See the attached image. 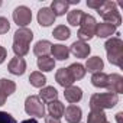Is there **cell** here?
Returning <instances> with one entry per match:
<instances>
[{
  "instance_id": "1",
  "label": "cell",
  "mask_w": 123,
  "mask_h": 123,
  "mask_svg": "<svg viewBox=\"0 0 123 123\" xmlns=\"http://www.w3.org/2000/svg\"><path fill=\"white\" fill-rule=\"evenodd\" d=\"M33 39V33L31 29L28 28H19L15 32L13 36V52L16 54V56L23 58L25 55H28L29 52V45Z\"/></svg>"
},
{
  "instance_id": "2",
  "label": "cell",
  "mask_w": 123,
  "mask_h": 123,
  "mask_svg": "<svg viewBox=\"0 0 123 123\" xmlns=\"http://www.w3.org/2000/svg\"><path fill=\"white\" fill-rule=\"evenodd\" d=\"M104 46H106L109 62L113 65L122 67L123 65V42H122V39L117 36L110 38Z\"/></svg>"
},
{
  "instance_id": "3",
  "label": "cell",
  "mask_w": 123,
  "mask_h": 123,
  "mask_svg": "<svg viewBox=\"0 0 123 123\" xmlns=\"http://www.w3.org/2000/svg\"><path fill=\"white\" fill-rule=\"evenodd\" d=\"M119 103V96L113 93H96L90 98V109L91 110H104L113 109Z\"/></svg>"
},
{
  "instance_id": "4",
  "label": "cell",
  "mask_w": 123,
  "mask_h": 123,
  "mask_svg": "<svg viewBox=\"0 0 123 123\" xmlns=\"http://www.w3.org/2000/svg\"><path fill=\"white\" fill-rule=\"evenodd\" d=\"M98 15L104 19L106 23H111L113 26H120L122 23V16L117 10V3L116 2H104L103 6L97 10Z\"/></svg>"
},
{
  "instance_id": "5",
  "label": "cell",
  "mask_w": 123,
  "mask_h": 123,
  "mask_svg": "<svg viewBox=\"0 0 123 123\" xmlns=\"http://www.w3.org/2000/svg\"><path fill=\"white\" fill-rule=\"evenodd\" d=\"M96 26H97V22L94 19V16L91 15H87L84 13L81 22H80V29H78V38L81 42H87L90 41L94 35H96Z\"/></svg>"
},
{
  "instance_id": "6",
  "label": "cell",
  "mask_w": 123,
  "mask_h": 123,
  "mask_svg": "<svg viewBox=\"0 0 123 123\" xmlns=\"http://www.w3.org/2000/svg\"><path fill=\"white\" fill-rule=\"evenodd\" d=\"M25 111L29 116L35 117H42L45 116V104L38 96H29L25 101Z\"/></svg>"
},
{
  "instance_id": "7",
  "label": "cell",
  "mask_w": 123,
  "mask_h": 123,
  "mask_svg": "<svg viewBox=\"0 0 123 123\" xmlns=\"http://www.w3.org/2000/svg\"><path fill=\"white\" fill-rule=\"evenodd\" d=\"M13 20H15V23L18 26L26 28L31 23V20H32V12H31V9L26 7V6L16 7L15 12H13Z\"/></svg>"
},
{
  "instance_id": "8",
  "label": "cell",
  "mask_w": 123,
  "mask_h": 123,
  "mask_svg": "<svg viewBox=\"0 0 123 123\" xmlns=\"http://www.w3.org/2000/svg\"><path fill=\"white\" fill-rule=\"evenodd\" d=\"M106 88L109 90V93L113 94H122L123 93V77L120 74H111L107 78V86Z\"/></svg>"
},
{
  "instance_id": "9",
  "label": "cell",
  "mask_w": 123,
  "mask_h": 123,
  "mask_svg": "<svg viewBox=\"0 0 123 123\" xmlns=\"http://www.w3.org/2000/svg\"><path fill=\"white\" fill-rule=\"evenodd\" d=\"M7 70L13 75H23L25 71H26V61L23 58L15 56V58L10 59V62L7 65Z\"/></svg>"
},
{
  "instance_id": "10",
  "label": "cell",
  "mask_w": 123,
  "mask_h": 123,
  "mask_svg": "<svg viewBox=\"0 0 123 123\" xmlns=\"http://www.w3.org/2000/svg\"><path fill=\"white\" fill-rule=\"evenodd\" d=\"M55 80H56V83H58L61 87H64V88L71 87V86L74 84V78L71 77L68 68H59V70L56 71V74H55Z\"/></svg>"
},
{
  "instance_id": "11",
  "label": "cell",
  "mask_w": 123,
  "mask_h": 123,
  "mask_svg": "<svg viewBox=\"0 0 123 123\" xmlns=\"http://www.w3.org/2000/svg\"><path fill=\"white\" fill-rule=\"evenodd\" d=\"M75 58H87L88 56V54H90V46L86 43V42H81V41H77V42H74L71 46H70V49H68Z\"/></svg>"
},
{
  "instance_id": "12",
  "label": "cell",
  "mask_w": 123,
  "mask_h": 123,
  "mask_svg": "<svg viewBox=\"0 0 123 123\" xmlns=\"http://www.w3.org/2000/svg\"><path fill=\"white\" fill-rule=\"evenodd\" d=\"M55 15L52 13V10L49 7H42L39 12H38V22L41 26H51L54 22H55Z\"/></svg>"
},
{
  "instance_id": "13",
  "label": "cell",
  "mask_w": 123,
  "mask_h": 123,
  "mask_svg": "<svg viewBox=\"0 0 123 123\" xmlns=\"http://www.w3.org/2000/svg\"><path fill=\"white\" fill-rule=\"evenodd\" d=\"M64 97L68 103L71 104H75L78 103L81 98H83V90L77 86H71V87H67L65 91H64Z\"/></svg>"
},
{
  "instance_id": "14",
  "label": "cell",
  "mask_w": 123,
  "mask_h": 123,
  "mask_svg": "<svg viewBox=\"0 0 123 123\" xmlns=\"http://www.w3.org/2000/svg\"><path fill=\"white\" fill-rule=\"evenodd\" d=\"M64 114H65V120H67L68 123H80V122H81V114H83V111H81V109H80L78 106L70 104V106L65 109Z\"/></svg>"
},
{
  "instance_id": "15",
  "label": "cell",
  "mask_w": 123,
  "mask_h": 123,
  "mask_svg": "<svg viewBox=\"0 0 123 123\" xmlns=\"http://www.w3.org/2000/svg\"><path fill=\"white\" fill-rule=\"evenodd\" d=\"M51 54H52V58H54V59L65 61V59H68L70 51H68V48H67L65 45L56 43V45H52V46H51Z\"/></svg>"
},
{
  "instance_id": "16",
  "label": "cell",
  "mask_w": 123,
  "mask_h": 123,
  "mask_svg": "<svg viewBox=\"0 0 123 123\" xmlns=\"http://www.w3.org/2000/svg\"><path fill=\"white\" fill-rule=\"evenodd\" d=\"M68 7H70V3L67 0H54L51 3V10L55 16H64L67 12H68Z\"/></svg>"
},
{
  "instance_id": "17",
  "label": "cell",
  "mask_w": 123,
  "mask_h": 123,
  "mask_svg": "<svg viewBox=\"0 0 123 123\" xmlns=\"http://www.w3.org/2000/svg\"><path fill=\"white\" fill-rule=\"evenodd\" d=\"M116 33V26H113L111 23H97L96 26V35L98 38H107V36H111Z\"/></svg>"
},
{
  "instance_id": "18",
  "label": "cell",
  "mask_w": 123,
  "mask_h": 123,
  "mask_svg": "<svg viewBox=\"0 0 123 123\" xmlns=\"http://www.w3.org/2000/svg\"><path fill=\"white\" fill-rule=\"evenodd\" d=\"M48 111H49V116H52L55 119H59V117L64 116L65 106L61 103L59 100H54V101L48 103Z\"/></svg>"
},
{
  "instance_id": "19",
  "label": "cell",
  "mask_w": 123,
  "mask_h": 123,
  "mask_svg": "<svg viewBox=\"0 0 123 123\" xmlns=\"http://www.w3.org/2000/svg\"><path fill=\"white\" fill-rule=\"evenodd\" d=\"M104 67V62H103V59L100 56H91L87 59V62H86V70H88L90 73H100Z\"/></svg>"
},
{
  "instance_id": "20",
  "label": "cell",
  "mask_w": 123,
  "mask_h": 123,
  "mask_svg": "<svg viewBox=\"0 0 123 123\" xmlns=\"http://www.w3.org/2000/svg\"><path fill=\"white\" fill-rule=\"evenodd\" d=\"M51 46L52 43L49 41H38L33 46V54L36 56H46L51 52Z\"/></svg>"
},
{
  "instance_id": "21",
  "label": "cell",
  "mask_w": 123,
  "mask_h": 123,
  "mask_svg": "<svg viewBox=\"0 0 123 123\" xmlns=\"http://www.w3.org/2000/svg\"><path fill=\"white\" fill-rule=\"evenodd\" d=\"M38 97H39L41 100L46 101V103H51V101H54V100L58 98V91H56L54 87H42Z\"/></svg>"
},
{
  "instance_id": "22",
  "label": "cell",
  "mask_w": 123,
  "mask_h": 123,
  "mask_svg": "<svg viewBox=\"0 0 123 123\" xmlns=\"http://www.w3.org/2000/svg\"><path fill=\"white\" fill-rule=\"evenodd\" d=\"M68 71H70L71 77L74 78V81H78V80L84 78V75H86V73H87V70L84 68V65H83V64H78V62L71 64V65L68 67Z\"/></svg>"
},
{
  "instance_id": "23",
  "label": "cell",
  "mask_w": 123,
  "mask_h": 123,
  "mask_svg": "<svg viewBox=\"0 0 123 123\" xmlns=\"http://www.w3.org/2000/svg\"><path fill=\"white\" fill-rule=\"evenodd\" d=\"M16 91V84L9 78H0V93L5 94L6 97L12 96Z\"/></svg>"
},
{
  "instance_id": "24",
  "label": "cell",
  "mask_w": 123,
  "mask_h": 123,
  "mask_svg": "<svg viewBox=\"0 0 123 123\" xmlns=\"http://www.w3.org/2000/svg\"><path fill=\"white\" fill-rule=\"evenodd\" d=\"M54 67H55V59H54V58H51V56H48V55L38 58V68H39V70H42V71H45V73H49V71L54 70Z\"/></svg>"
},
{
  "instance_id": "25",
  "label": "cell",
  "mask_w": 123,
  "mask_h": 123,
  "mask_svg": "<svg viewBox=\"0 0 123 123\" xmlns=\"http://www.w3.org/2000/svg\"><path fill=\"white\" fill-rule=\"evenodd\" d=\"M29 83H31L33 87H36V88H42V87H45V84H46V77H45L41 71H33V73L29 75Z\"/></svg>"
},
{
  "instance_id": "26",
  "label": "cell",
  "mask_w": 123,
  "mask_h": 123,
  "mask_svg": "<svg viewBox=\"0 0 123 123\" xmlns=\"http://www.w3.org/2000/svg\"><path fill=\"white\" fill-rule=\"evenodd\" d=\"M107 78H109V75H107L106 73H103V71L94 73L93 77H91V84H93L94 87H97V88H106V86H107Z\"/></svg>"
},
{
  "instance_id": "27",
  "label": "cell",
  "mask_w": 123,
  "mask_h": 123,
  "mask_svg": "<svg viewBox=\"0 0 123 123\" xmlns=\"http://www.w3.org/2000/svg\"><path fill=\"white\" fill-rule=\"evenodd\" d=\"M83 16H84V12H83V10H80V9H74V10L68 12V15H67V20H68V23H70L71 26H80V22H81Z\"/></svg>"
},
{
  "instance_id": "28",
  "label": "cell",
  "mask_w": 123,
  "mask_h": 123,
  "mask_svg": "<svg viewBox=\"0 0 123 123\" xmlns=\"http://www.w3.org/2000/svg\"><path fill=\"white\" fill-rule=\"evenodd\" d=\"M106 114L103 110H91L87 117V123H106Z\"/></svg>"
},
{
  "instance_id": "29",
  "label": "cell",
  "mask_w": 123,
  "mask_h": 123,
  "mask_svg": "<svg viewBox=\"0 0 123 123\" xmlns=\"http://www.w3.org/2000/svg\"><path fill=\"white\" fill-rule=\"evenodd\" d=\"M52 35H54V38L58 39V41H67V39L70 38L71 32H70V29H68L65 25H59V26H56V28L54 29Z\"/></svg>"
},
{
  "instance_id": "30",
  "label": "cell",
  "mask_w": 123,
  "mask_h": 123,
  "mask_svg": "<svg viewBox=\"0 0 123 123\" xmlns=\"http://www.w3.org/2000/svg\"><path fill=\"white\" fill-rule=\"evenodd\" d=\"M0 123H18L16 119L7 113V111H0Z\"/></svg>"
},
{
  "instance_id": "31",
  "label": "cell",
  "mask_w": 123,
  "mask_h": 123,
  "mask_svg": "<svg viewBox=\"0 0 123 123\" xmlns=\"http://www.w3.org/2000/svg\"><path fill=\"white\" fill-rule=\"evenodd\" d=\"M10 29V23L6 18L3 16H0V35H3V33H7Z\"/></svg>"
},
{
  "instance_id": "32",
  "label": "cell",
  "mask_w": 123,
  "mask_h": 123,
  "mask_svg": "<svg viewBox=\"0 0 123 123\" xmlns=\"http://www.w3.org/2000/svg\"><path fill=\"white\" fill-rule=\"evenodd\" d=\"M103 3H104L103 0H87V6L91 9H96V10H98L103 6Z\"/></svg>"
},
{
  "instance_id": "33",
  "label": "cell",
  "mask_w": 123,
  "mask_h": 123,
  "mask_svg": "<svg viewBox=\"0 0 123 123\" xmlns=\"http://www.w3.org/2000/svg\"><path fill=\"white\" fill-rule=\"evenodd\" d=\"M6 58H7V51H6V48L0 46V64H3Z\"/></svg>"
},
{
  "instance_id": "34",
  "label": "cell",
  "mask_w": 123,
  "mask_h": 123,
  "mask_svg": "<svg viewBox=\"0 0 123 123\" xmlns=\"http://www.w3.org/2000/svg\"><path fill=\"white\" fill-rule=\"evenodd\" d=\"M45 123H61V120L59 119H55L52 116H46L45 117Z\"/></svg>"
},
{
  "instance_id": "35",
  "label": "cell",
  "mask_w": 123,
  "mask_h": 123,
  "mask_svg": "<svg viewBox=\"0 0 123 123\" xmlns=\"http://www.w3.org/2000/svg\"><path fill=\"white\" fill-rule=\"evenodd\" d=\"M6 98H7V97H6L5 94H2V93H0V106H3V104L6 103Z\"/></svg>"
},
{
  "instance_id": "36",
  "label": "cell",
  "mask_w": 123,
  "mask_h": 123,
  "mask_svg": "<svg viewBox=\"0 0 123 123\" xmlns=\"http://www.w3.org/2000/svg\"><path fill=\"white\" fill-rule=\"evenodd\" d=\"M20 123H39L36 119H26V120H23V122H20Z\"/></svg>"
},
{
  "instance_id": "37",
  "label": "cell",
  "mask_w": 123,
  "mask_h": 123,
  "mask_svg": "<svg viewBox=\"0 0 123 123\" xmlns=\"http://www.w3.org/2000/svg\"><path fill=\"white\" fill-rule=\"evenodd\" d=\"M122 116H123V113H117V114H116V119H117V123H123V122H122Z\"/></svg>"
},
{
  "instance_id": "38",
  "label": "cell",
  "mask_w": 123,
  "mask_h": 123,
  "mask_svg": "<svg viewBox=\"0 0 123 123\" xmlns=\"http://www.w3.org/2000/svg\"><path fill=\"white\" fill-rule=\"evenodd\" d=\"M0 6H2V2H0Z\"/></svg>"
},
{
  "instance_id": "39",
  "label": "cell",
  "mask_w": 123,
  "mask_h": 123,
  "mask_svg": "<svg viewBox=\"0 0 123 123\" xmlns=\"http://www.w3.org/2000/svg\"><path fill=\"white\" fill-rule=\"evenodd\" d=\"M106 123H109V122H106Z\"/></svg>"
}]
</instances>
